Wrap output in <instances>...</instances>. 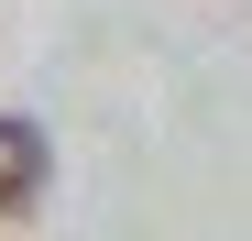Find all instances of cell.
<instances>
[{
	"label": "cell",
	"instance_id": "1",
	"mask_svg": "<svg viewBox=\"0 0 252 241\" xmlns=\"http://www.w3.org/2000/svg\"><path fill=\"white\" fill-rule=\"evenodd\" d=\"M44 165H55V153H44V132H33L22 110H0V219H22L33 197H44Z\"/></svg>",
	"mask_w": 252,
	"mask_h": 241
}]
</instances>
